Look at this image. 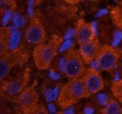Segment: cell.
Returning a JSON list of instances; mask_svg holds the SVG:
<instances>
[{"label":"cell","instance_id":"19","mask_svg":"<svg viewBox=\"0 0 122 114\" xmlns=\"http://www.w3.org/2000/svg\"><path fill=\"white\" fill-rule=\"evenodd\" d=\"M90 1H93V2H96V1H98L99 0H89Z\"/></svg>","mask_w":122,"mask_h":114},{"label":"cell","instance_id":"5","mask_svg":"<svg viewBox=\"0 0 122 114\" xmlns=\"http://www.w3.org/2000/svg\"><path fill=\"white\" fill-rule=\"evenodd\" d=\"M25 37L33 45L42 44L45 40V31L42 24L38 20H33L25 30Z\"/></svg>","mask_w":122,"mask_h":114},{"label":"cell","instance_id":"6","mask_svg":"<svg viewBox=\"0 0 122 114\" xmlns=\"http://www.w3.org/2000/svg\"><path fill=\"white\" fill-rule=\"evenodd\" d=\"M82 80L90 94H96L104 87V81L101 75L94 68L87 70Z\"/></svg>","mask_w":122,"mask_h":114},{"label":"cell","instance_id":"3","mask_svg":"<svg viewBox=\"0 0 122 114\" xmlns=\"http://www.w3.org/2000/svg\"><path fill=\"white\" fill-rule=\"evenodd\" d=\"M57 54V47L54 43L38 45L33 51V59L40 70L47 69Z\"/></svg>","mask_w":122,"mask_h":114},{"label":"cell","instance_id":"4","mask_svg":"<svg viewBox=\"0 0 122 114\" xmlns=\"http://www.w3.org/2000/svg\"><path fill=\"white\" fill-rule=\"evenodd\" d=\"M119 54L113 47L105 46L100 47L96 57L98 67L104 70H111L117 65Z\"/></svg>","mask_w":122,"mask_h":114},{"label":"cell","instance_id":"8","mask_svg":"<svg viewBox=\"0 0 122 114\" xmlns=\"http://www.w3.org/2000/svg\"><path fill=\"white\" fill-rule=\"evenodd\" d=\"M75 31V37L76 41L80 44L89 42L94 39L95 35V25L87 24L83 20H80L77 24Z\"/></svg>","mask_w":122,"mask_h":114},{"label":"cell","instance_id":"14","mask_svg":"<svg viewBox=\"0 0 122 114\" xmlns=\"http://www.w3.org/2000/svg\"><path fill=\"white\" fill-rule=\"evenodd\" d=\"M19 40H20V33H18V31L16 30L12 32L9 42V47L11 49H14V47H16L18 44Z\"/></svg>","mask_w":122,"mask_h":114},{"label":"cell","instance_id":"15","mask_svg":"<svg viewBox=\"0 0 122 114\" xmlns=\"http://www.w3.org/2000/svg\"><path fill=\"white\" fill-rule=\"evenodd\" d=\"M122 40V33L120 31H116L114 33V41H113V45L114 47L117 46L119 45V43Z\"/></svg>","mask_w":122,"mask_h":114},{"label":"cell","instance_id":"12","mask_svg":"<svg viewBox=\"0 0 122 114\" xmlns=\"http://www.w3.org/2000/svg\"><path fill=\"white\" fill-rule=\"evenodd\" d=\"M0 76L1 78H5L8 73H9L12 64L11 63V61L6 59H3L1 60V64H0Z\"/></svg>","mask_w":122,"mask_h":114},{"label":"cell","instance_id":"1","mask_svg":"<svg viewBox=\"0 0 122 114\" xmlns=\"http://www.w3.org/2000/svg\"><path fill=\"white\" fill-rule=\"evenodd\" d=\"M90 94L83 80L79 79L71 80L61 89L57 102L59 105L66 109L76 104L81 99L87 97Z\"/></svg>","mask_w":122,"mask_h":114},{"label":"cell","instance_id":"13","mask_svg":"<svg viewBox=\"0 0 122 114\" xmlns=\"http://www.w3.org/2000/svg\"><path fill=\"white\" fill-rule=\"evenodd\" d=\"M113 93L115 97L117 98L122 103V79L120 80L114 82V85L112 87Z\"/></svg>","mask_w":122,"mask_h":114},{"label":"cell","instance_id":"7","mask_svg":"<svg viewBox=\"0 0 122 114\" xmlns=\"http://www.w3.org/2000/svg\"><path fill=\"white\" fill-rule=\"evenodd\" d=\"M38 99V94L33 87H28L23 89L18 97V103L23 110L28 113L35 109Z\"/></svg>","mask_w":122,"mask_h":114},{"label":"cell","instance_id":"2","mask_svg":"<svg viewBox=\"0 0 122 114\" xmlns=\"http://www.w3.org/2000/svg\"><path fill=\"white\" fill-rule=\"evenodd\" d=\"M84 61L80 51L70 50L64 59L66 75L71 80L79 79L86 73Z\"/></svg>","mask_w":122,"mask_h":114},{"label":"cell","instance_id":"16","mask_svg":"<svg viewBox=\"0 0 122 114\" xmlns=\"http://www.w3.org/2000/svg\"><path fill=\"white\" fill-rule=\"evenodd\" d=\"M71 45H72V42H71V41H69V40H67L66 42H65L63 44L62 47H61V49H60V51H64V50H66V49H70L71 47Z\"/></svg>","mask_w":122,"mask_h":114},{"label":"cell","instance_id":"10","mask_svg":"<svg viewBox=\"0 0 122 114\" xmlns=\"http://www.w3.org/2000/svg\"><path fill=\"white\" fill-rule=\"evenodd\" d=\"M25 82L26 80L25 78H20L13 81L8 82L4 85L3 89L9 95L20 94L24 89Z\"/></svg>","mask_w":122,"mask_h":114},{"label":"cell","instance_id":"17","mask_svg":"<svg viewBox=\"0 0 122 114\" xmlns=\"http://www.w3.org/2000/svg\"><path fill=\"white\" fill-rule=\"evenodd\" d=\"M51 76H52V78H54V79H57L59 78L58 75L56 73H54V72H51Z\"/></svg>","mask_w":122,"mask_h":114},{"label":"cell","instance_id":"9","mask_svg":"<svg viewBox=\"0 0 122 114\" xmlns=\"http://www.w3.org/2000/svg\"><path fill=\"white\" fill-rule=\"evenodd\" d=\"M80 45L81 47L79 51L85 62L90 63L92 62L95 59H96L100 49L97 40L93 39Z\"/></svg>","mask_w":122,"mask_h":114},{"label":"cell","instance_id":"18","mask_svg":"<svg viewBox=\"0 0 122 114\" xmlns=\"http://www.w3.org/2000/svg\"><path fill=\"white\" fill-rule=\"evenodd\" d=\"M86 112L87 114H91V113H92V109H86Z\"/></svg>","mask_w":122,"mask_h":114},{"label":"cell","instance_id":"11","mask_svg":"<svg viewBox=\"0 0 122 114\" xmlns=\"http://www.w3.org/2000/svg\"><path fill=\"white\" fill-rule=\"evenodd\" d=\"M102 112L105 114H119L122 112V106L117 100H109Z\"/></svg>","mask_w":122,"mask_h":114}]
</instances>
